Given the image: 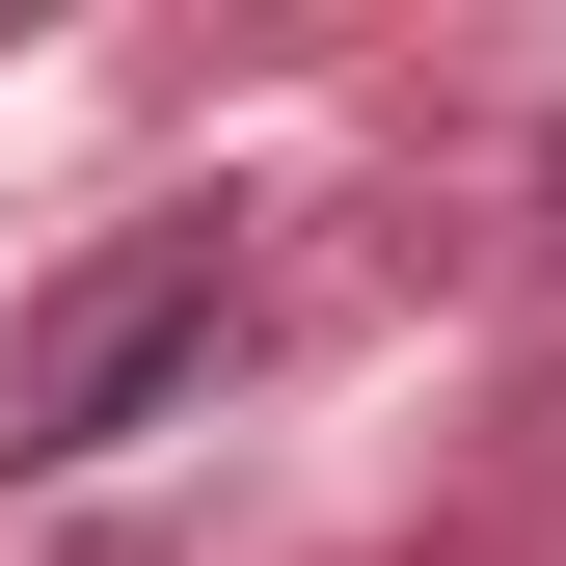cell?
Instances as JSON below:
<instances>
[{"mask_svg": "<svg viewBox=\"0 0 566 566\" xmlns=\"http://www.w3.org/2000/svg\"><path fill=\"white\" fill-rule=\"evenodd\" d=\"M217 324H243V243H217V217L54 270V297H28V378H0V459H108L163 378H217Z\"/></svg>", "mask_w": 566, "mask_h": 566, "instance_id": "6da1fadb", "label": "cell"}]
</instances>
